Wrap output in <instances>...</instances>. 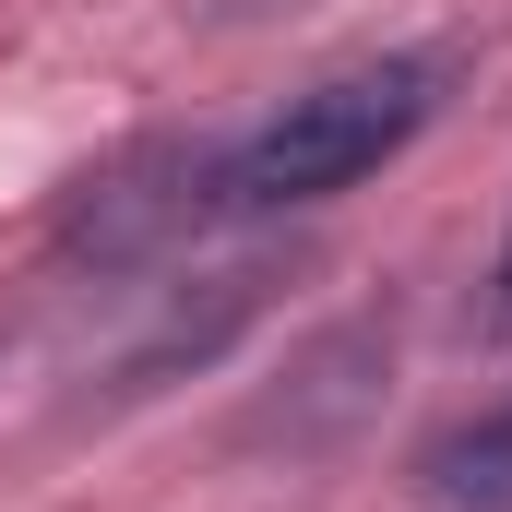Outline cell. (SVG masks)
<instances>
[{
  "mask_svg": "<svg viewBox=\"0 0 512 512\" xmlns=\"http://www.w3.org/2000/svg\"><path fill=\"white\" fill-rule=\"evenodd\" d=\"M429 120H441V60H429V48L346 60V72H322L310 96H286L262 131L215 143V227L334 203V191H358L370 167H393Z\"/></svg>",
  "mask_w": 512,
  "mask_h": 512,
  "instance_id": "1",
  "label": "cell"
},
{
  "mask_svg": "<svg viewBox=\"0 0 512 512\" xmlns=\"http://www.w3.org/2000/svg\"><path fill=\"white\" fill-rule=\"evenodd\" d=\"M203 227H215V143H131L60 203L72 262H155L179 239H203Z\"/></svg>",
  "mask_w": 512,
  "mask_h": 512,
  "instance_id": "2",
  "label": "cell"
},
{
  "mask_svg": "<svg viewBox=\"0 0 512 512\" xmlns=\"http://www.w3.org/2000/svg\"><path fill=\"white\" fill-rule=\"evenodd\" d=\"M405 477H417L429 512H512V393L477 405V417H453V429H429Z\"/></svg>",
  "mask_w": 512,
  "mask_h": 512,
  "instance_id": "3",
  "label": "cell"
},
{
  "mask_svg": "<svg viewBox=\"0 0 512 512\" xmlns=\"http://www.w3.org/2000/svg\"><path fill=\"white\" fill-rule=\"evenodd\" d=\"M489 334H512V251H501V274H489Z\"/></svg>",
  "mask_w": 512,
  "mask_h": 512,
  "instance_id": "4",
  "label": "cell"
}]
</instances>
